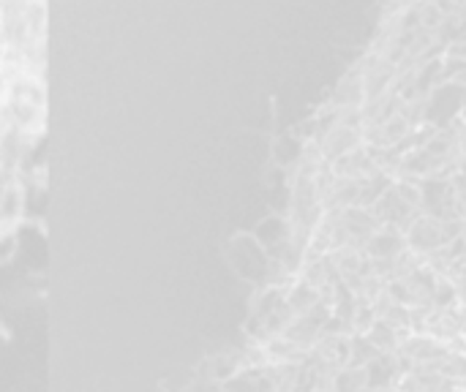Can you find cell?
Listing matches in <instances>:
<instances>
[]
</instances>
